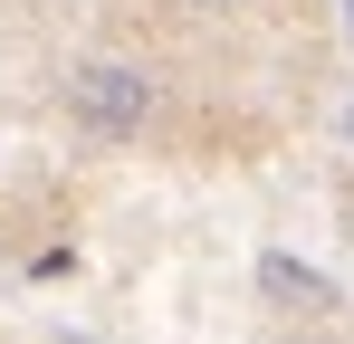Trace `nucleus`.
Here are the masks:
<instances>
[{
  "label": "nucleus",
  "mask_w": 354,
  "mask_h": 344,
  "mask_svg": "<svg viewBox=\"0 0 354 344\" xmlns=\"http://www.w3.org/2000/svg\"><path fill=\"white\" fill-rule=\"evenodd\" d=\"M173 19H239V10H259V0H163Z\"/></svg>",
  "instance_id": "nucleus-3"
},
{
  "label": "nucleus",
  "mask_w": 354,
  "mask_h": 344,
  "mask_svg": "<svg viewBox=\"0 0 354 344\" xmlns=\"http://www.w3.org/2000/svg\"><path fill=\"white\" fill-rule=\"evenodd\" d=\"M67 124L96 144H144L163 124V67L134 48H96L67 67Z\"/></svg>",
  "instance_id": "nucleus-1"
},
{
  "label": "nucleus",
  "mask_w": 354,
  "mask_h": 344,
  "mask_svg": "<svg viewBox=\"0 0 354 344\" xmlns=\"http://www.w3.org/2000/svg\"><path fill=\"white\" fill-rule=\"evenodd\" d=\"M278 344H345V335H326V325H297V335H278Z\"/></svg>",
  "instance_id": "nucleus-4"
},
{
  "label": "nucleus",
  "mask_w": 354,
  "mask_h": 344,
  "mask_svg": "<svg viewBox=\"0 0 354 344\" xmlns=\"http://www.w3.org/2000/svg\"><path fill=\"white\" fill-rule=\"evenodd\" d=\"M345 239H354V191H345Z\"/></svg>",
  "instance_id": "nucleus-6"
},
{
  "label": "nucleus",
  "mask_w": 354,
  "mask_h": 344,
  "mask_svg": "<svg viewBox=\"0 0 354 344\" xmlns=\"http://www.w3.org/2000/svg\"><path fill=\"white\" fill-rule=\"evenodd\" d=\"M345 153H354V86H345Z\"/></svg>",
  "instance_id": "nucleus-5"
},
{
  "label": "nucleus",
  "mask_w": 354,
  "mask_h": 344,
  "mask_svg": "<svg viewBox=\"0 0 354 344\" xmlns=\"http://www.w3.org/2000/svg\"><path fill=\"white\" fill-rule=\"evenodd\" d=\"M259 296H268L278 316H306V325H326V316H335V287L316 278L306 258H288V249H268V258H259Z\"/></svg>",
  "instance_id": "nucleus-2"
}]
</instances>
